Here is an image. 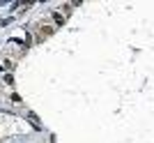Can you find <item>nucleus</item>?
Instances as JSON below:
<instances>
[{
  "mask_svg": "<svg viewBox=\"0 0 154 143\" xmlns=\"http://www.w3.org/2000/svg\"><path fill=\"white\" fill-rule=\"evenodd\" d=\"M53 21H55V26H62V23H64V16L60 12H55V14H53Z\"/></svg>",
  "mask_w": 154,
  "mask_h": 143,
  "instance_id": "1",
  "label": "nucleus"
},
{
  "mask_svg": "<svg viewBox=\"0 0 154 143\" xmlns=\"http://www.w3.org/2000/svg\"><path fill=\"white\" fill-rule=\"evenodd\" d=\"M51 33H53V28H44V26H42V30H39V37H48Z\"/></svg>",
  "mask_w": 154,
  "mask_h": 143,
  "instance_id": "2",
  "label": "nucleus"
}]
</instances>
